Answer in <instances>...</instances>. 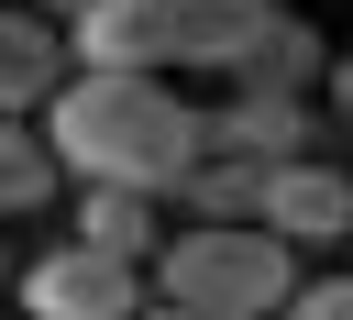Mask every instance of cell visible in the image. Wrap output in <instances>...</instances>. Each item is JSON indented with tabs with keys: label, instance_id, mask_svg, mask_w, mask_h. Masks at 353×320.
Masks as SVG:
<instances>
[{
	"label": "cell",
	"instance_id": "obj_12",
	"mask_svg": "<svg viewBox=\"0 0 353 320\" xmlns=\"http://www.w3.org/2000/svg\"><path fill=\"white\" fill-rule=\"evenodd\" d=\"M276 320H353V287H342V276H298V287L276 298Z\"/></svg>",
	"mask_w": 353,
	"mask_h": 320
},
{
	"label": "cell",
	"instance_id": "obj_10",
	"mask_svg": "<svg viewBox=\"0 0 353 320\" xmlns=\"http://www.w3.org/2000/svg\"><path fill=\"white\" fill-rule=\"evenodd\" d=\"M165 22H176V66H221L232 77V55L254 44L265 0H165Z\"/></svg>",
	"mask_w": 353,
	"mask_h": 320
},
{
	"label": "cell",
	"instance_id": "obj_7",
	"mask_svg": "<svg viewBox=\"0 0 353 320\" xmlns=\"http://www.w3.org/2000/svg\"><path fill=\"white\" fill-rule=\"evenodd\" d=\"M66 77V33L33 11V0H0V110L33 121V99Z\"/></svg>",
	"mask_w": 353,
	"mask_h": 320
},
{
	"label": "cell",
	"instance_id": "obj_8",
	"mask_svg": "<svg viewBox=\"0 0 353 320\" xmlns=\"http://www.w3.org/2000/svg\"><path fill=\"white\" fill-rule=\"evenodd\" d=\"M309 77H320V22H298L287 0H265L254 44L232 55V88H309Z\"/></svg>",
	"mask_w": 353,
	"mask_h": 320
},
{
	"label": "cell",
	"instance_id": "obj_5",
	"mask_svg": "<svg viewBox=\"0 0 353 320\" xmlns=\"http://www.w3.org/2000/svg\"><path fill=\"white\" fill-rule=\"evenodd\" d=\"M55 33H66V66L176 77V22H165V0H88V11H66Z\"/></svg>",
	"mask_w": 353,
	"mask_h": 320
},
{
	"label": "cell",
	"instance_id": "obj_9",
	"mask_svg": "<svg viewBox=\"0 0 353 320\" xmlns=\"http://www.w3.org/2000/svg\"><path fill=\"white\" fill-rule=\"evenodd\" d=\"M154 232H165V199H143V188H77V232H66V243L143 265V254H154Z\"/></svg>",
	"mask_w": 353,
	"mask_h": 320
},
{
	"label": "cell",
	"instance_id": "obj_3",
	"mask_svg": "<svg viewBox=\"0 0 353 320\" xmlns=\"http://www.w3.org/2000/svg\"><path fill=\"white\" fill-rule=\"evenodd\" d=\"M132 309H143V265H121V254L55 243L22 265V320H132Z\"/></svg>",
	"mask_w": 353,
	"mask_h": 320
},
{
	"label": "cell",
	"instance_id": "obj_11",
	"mask_svg": "<svg viewBox=\"0 0 353 320\" xmlns=\"http://www.w3.org/2000/svg\"><path fill=\"white\" fill-rule=\"evenodd\" d=\"M66 188V166L44 154V132L22 121V110H0V221H22V210H44Z\"/></svg>",
	"mask_w": 353,
	"mask_h": 320
},
{
	"label": "cell",
	"instance_id": "obj_1",
	"mask_svg": "<svg viewBox=\"0 0 353 320\" xmlns=\"http://www.w3.org/2000/svg\"><path fill=\"white\" fill-rule=\"evenodd\" d=\"M33 132L77 188H143V199H165L176 166L199 154V110L165 77H121V66H66L33 99Z\"/></svg>",
	"mask_w": 353,
	"mask_h": 320
},
{
	"label": "cell",
	"instance_id": "obj_6",
	"mask_svg": "<svg viewBox=\"0 0 353 320\" xmlns=\"http://www.w3.org/2000/svg\"><path fill=\"white\" fill-rule=\"evenodd\" d=\"M309 132H320L309 88H232L221 110H199V143H210V154H243V166L309 154Z\"/></svg>",
	"mask_w": 353,
	"mask_h": 320
},
{
	"label": "cell",
	"instance_id": "obj_4",
	"mask_svg": "<svg viewBox=\"0 0 353 320\" xmlns=\"http://www.w3.org/2000/svg\"><path fill=\"white\" fill-rule=\"evenodd\" d=\"M254 221L276 232V243H342L353 232V177L342 166H320V154H276L265 177H254Z\"/></svg>",
	"mask_w": 353,
	"mask_h": 320
},
{
	"label": "cell",
	"instance_id": "obj_13",
	"mask_svg": "<svg viewBox=\"0 0 353 320\" xmlns=\"http://www.w3.org/2000/svg\"><path fill=\"white\" fill-rule=\"evenodd\" d=\"M132 320H199V309H176V298H143V309H132Z\"/></svg>",
	"mask_w": 353,
	"mask_h": 320
},
{
	"label": "cell",
	"instance_id": "obj_2",
	"mask_svg": "<svg viewBox=\"0 0 353 320\" xmlns=\"http://www.w3.org/2000/svg\"><path fill=\"white\" fill-rule=\"evenodd\" d=\"M287 287H298V243H276L265 221H188L154 232L143 254V298H176L199 320H276Z\"/></svg>",
	"mask_w": 353,
	"mask_h": 320
},
{
	"label": "cell",
	"instance_id": "obj_14",
	"mask_svg": "<svg viewBox=\"0 0 353 320\" xmlns=\"http://www.w3.org/2000/svg\"><path fill=\"white\" fill-rule=\"evenodd\" d=\"M33 11H44V22H66V11H88V0H33Z\"/></svg>",
	"mask_w": 353,
	"mask_h": 320
}]
</instances>
